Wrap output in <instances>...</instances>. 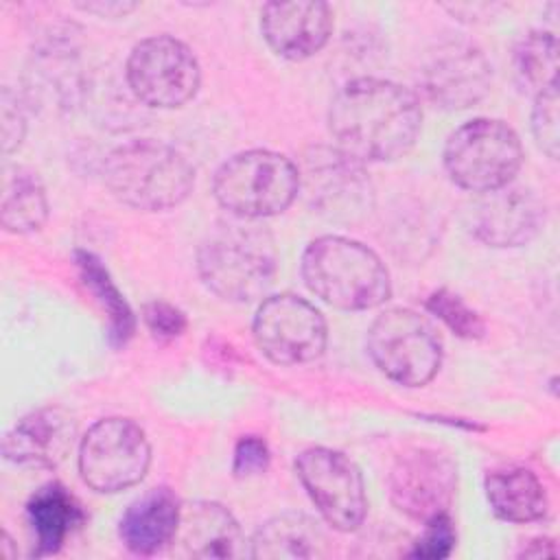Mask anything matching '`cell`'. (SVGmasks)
Returning <instances> with one entry per match:
<instances>
[{
  "label": "cell",
  "mask_w": 560,
  "mask_h": 560,
  "mask_svg": "<svg viewBox=\"0 0 560 560\" xmlns=\"http://www.w3.org/2000/svg\"><path fill=\"white\" fill-rule=\"evenodd\" d=\"M335 147L359 162L398 160L422 129L418 96L394 81L363 77L346 83L328 109Z\"/></svg>",
  "instance_id": "obj_1"
},
{
  "label": "cell",
  "mask_w": 560,
  "mask_h": 560,
  "mask_svg": "<svg viewBox=\"0 0 560 560\" xmlns=\"http://www.w3.org/2000/svg\"><path fill=\"white\" fill-rule=\"evenodd\" d=\"M278 252L273 236L256 221L217 223L197 249L201 282L221 300L254 302L276 278Z\"/></svg>",
  "instance_id": "obj_2"
},
{
  "label": "cell",
  "mask_w": 560,
  "mask_h": 560,
  "mask_svg": "<svg viewBox=\"0 0 560 560\" xmlns=\"http://www.w3.org/2000/svg\"><path fill=\"white\" fill-rule=\"evenodd\" d=\"M304 284L341 311H368L392 295V280L381 256L368 245L339 234L311 241L300 262Z\"/></svg>",
  "instance_id": "obj_3"
},
{
  "label": "cell",
  "mask_w": 560,
  "mask_h": 560,
  "mask_svg": "<svg viewBox=\"0 0 560 560\" xmlns=\"http://www.w3.org/2000/svg\"><path fill=\"white\" fill-rule=\"evenodd\" d=\"M103 179L125 206L160 212L179 206L190 195L195 168L179 149L162 140L140 138L122 142L107 153Z\"/></svg>",
  "instance_id": "obj_4"
},
{
  "label": "cell",
  "mask_w": 560,
  "mask_h": 560,
  "mask_svg": "<svg viewBox=\"0 0 560 560\" xmlns=\"http://www.w3.org/2000/svg\"><path fill=\"white\" fill-rule=\"evenodd\" d=\"M212 192L236 219L273 217L284 212L300 192L298 164L269 149L241 151L219 166Z\"/></svg>",
  "instance_id": "obj_5"
},
{
  "label": "cell",
  "mask_w": 560,
  "mask_h": 560,
  "mask_svg": "<svg viewBox=\"0 0 560 560\" xmlns=\"http://www.w3.org/2000/svg\"><path fill=\"white\" fill-rule=\"evenodd\" d=\"M442 160L453 184L481 195L514 179L523 164V147L508 122L475 118L446 138Z\"/></svg>",
  "instance_id": "obj_6"
},
{
  "label": "cell",
  "mask_w": 560,
  "mask_h": 560,
  "mask_svg": "<svg viewBox=\"0 0 560 560\" xmlns=\"http://www.w3.org/2000/svg\"><path fill=\"white\" fill-rule=\"evenodd\" d=\"M374 365L405 387L427 385L442 365V339L431 322L402 306L385 308L365 337Z\"/></svg>",
  "instance_id": "obj_7"
},
{
  "label": "cell",
  "mask_w": 560,
  "mask_h": 560,
  "mask_svg": "<svg viewBox=\"0 0 560 560\" xmlns=\"http://www.w3.org/2000/svg\"><path fill=\"white\" fill-rule=\"evenodd\" d=\"M300 192L308 208L328 221L354 223L374 208V186L363 162L335 144H313L302 153Z\"/></svg>",
  "instance_id": "obj_8"
},
{
  "label": "cell",
  "mask_w": 560,
  "mask_h": 560,
  "mask_svg": "<svg viewBox=\"0 0 560 560\" xmlns=\"http://www.w3.org/2000/svg\"><path fill=\"white\" fill-rule=\"evenodd\" d=\"M149 464V440L129 418H103L81 438L79 475L96 492L116 494L140 483Z\"/></svg>",
  "instance_id": "obj_9"
},
{
  "label": "cell",
  "mask_w": 560,
  "mask_h": 560,
  "mask_svg": "<svg viewBox=\"0 0 560 560\" xmlns=\"http://www.w3.org/2000/svg\"><path fill=\"white\" fill-rule=\"evenodd\" d=\"M127 83L140 103L173 109L197 94L201 70L195 52L184 42L171 35H153L131 48Z\"/></svg>",
  "instance_id": "obj_10"
},
{
  "label": "cell",
  "mask_w": 560,
  "mask_h": 560,
  "mask_svg": "<svg viewBox=\"0 0 560 560\" xmlns=\"http://www.w3.org/2000/svg\"><path fill=\"white\" fill-rule=\"evenodd\" d=\"M252 335L271 363L300 365L324 354L328 328L324 315L308 300L295 293H276L258 304Z\"/></svg>",
  "instance_id": "obj_11"
},
{
  "label": "cell",
  "mask_w": 560,
  "mask_h": 560,
  "mask_svg": "<svg viewBox=\"0 0 560 560\" xmlns=\"http://www.w3.org/2000/svg\"><path fill=\"white\" fill-rule=\"evenodd\" d=\"M295 472L324 521L337 532H354L368 512L361 470L341 451L313 446L298 455Z\"/></svg>",
  "instance_id": "obj_12"
},
{
  "label": "cell",
  "mask_w": 560,
  "mask_h": 560,
  "mask_svg": "<svg viewBox=\"0 0 560 560\" xmlns=\"http://www.w3.org/2000/svg\"><path fill=\"white\" fill-rule=\"evenodd\" d=\"M418 83L435 107L466 109L490 92L492 66L479 46L466 39H446L424 55Z\"/></svg>",
  "instance_id": "obj_13"
},
{
  "label": "cell",
  "mask_w": 560,
  "mask_h": 560,
  "mask_svg": "<svg viewBox=\"0 0 560 560\" xmlns=\"http://www.w3.org/2000/svg\"><path fill=\"white\" fill-rule=\"evenodd\" d=\"M457 490V466L444 451L418 446L402 453L389 472V499L413 521L448 514Z\"/></svg>",
  "instance_id": "obj_14"
},
{
  "label": "cell",
  "mask_w": 560,
  "mask_h": 560,
  "mask_svg": "<svg viewBox=\"0 0 560 560\" xmlns=\"http://www.w3.org/2000/svg\"><path fill=\"white\" fill-rule=\"evenodd\" d=\"M545 221V206L523 186H503L481 192L468 210V228L490 247H518L529 243Z\"/></svg>",
  "instance_id": "obj_15"
},
{
  "label": "cell",
  "mask_w": 560,
  "mask_h": 560,
  "mask_svg": "<svg viewBox=\"0 0 560 560\" xmlns=\"http://www.w3.org/2000/svg\"><path fill=\"white\" fill-rule=\"evenodd\" d=\"M260 31L276 55L302 61L319 52L328 42L332 13L326 2L317 0L267 2L260 11Z\"/></svg>",
  "instance_id": "obj_16"
},
{
  "label": "cell",
  "mask_w": 560,
  "mask_h": 560,
  "mask_svg": "<svg viewBox=\"0 0 560 560\" xmlns=\"http://www.w3.org/2000/svg\"><path fill=\"white\" fill-rule=\"evenodd\" d=\"M74 418L61 407H44L22 416L2 438L4 459L28 468H55L72 451Z\"/></svg>",
  "instance_id": "obj_17"
},
{
  "label": "cell",
  "mask_w": 560,
  "mask_h": 560,
  "mask_svg": "<svg viewBox=\"0 0 560 560\" xmlns=\"http://www.w3.org/2000/svg\"><path fill=\"white\" fill-rule=\"evenodd\" d=\"M171 549L179 558H238L245 553V540L232 512L214 501H195L184 505Z\"/></svg>",
  "instance_id": "obj_18"
},
{
  "label": "cell",
  "mask_w": 560,
  "mask_h": 560,
  "mask_svg": "<svg viewBox=\"0 0 560 560\" xmlns=\"http://www.w3.org/2000/svg\"><path fill=\"white\" fill-rule=\"evenodd\" d=\"M179 514L182 501L171 488H151L125 510L118 523V536L122 545L138 556L158 553L171 547Z\"/></svg>",
  "instance_id": "obj_19"
},
{
  "label": "cell",
  "mask_w": 560,
  "mask_h": 560,
  "mask_svg": "<svg viewBox=\"0 0 560 560\" xmlns=\"http://www.w3.org/2000/svg\"><path fill=\"white\" fill-rule=\"evenodd\" d=\"M326 534L317 521L302 512H284L262 523L252 538V558L308 560L326 556Z\"/></svg>",
  "instance_id": "obj_20"
},
{
  "label": "cell",
  "mask_w": 560,
  "mask_h": 560,
  "mask_svg": "<svg viewBox=\"0 0 560 560\" xmlns=\"http://www.w3.org/2000/svg\"><path fill=\"white\" fill-rule=\"evenodd\" d=\"M492 512L510 523H532L547 514L549 501L540 479L521 466L492 470L483 481Z\"/></svg>",
  "instance_id": "obj_21"
},
{
  "label": "cell",
  "mask_w": 560,
  "mask_h": 560,
  "mask_svg": "<svg viewBox=\"0 0 560 560\" xmlns=\"http://www.w3.org/2000/svg\"><path fill=\"white\" fill-rule=\"evenodd\" d=\"M26 518L35 536V556H50L83 521V512L61 483H46L28 499Z\"/></svg>",
  "instance_id": "obj_22"
},
{
  "label": "cell",
  "mask_w": 560,
  "mask_h": 560,
  "mask_svg": "<svg viewBox=\"0 0 560 560\" xmlns=\"http://www.w3.org/2000/svg\"><path fill=\"white\" fill-rule=\"evenodd\" d=\"M48 219V197L39 175L26 166H4L0 221L7 232L31 234Z\"/></svg>",
  "instance_id": "obj_23"
},
{
  "label": "cell",
  "mask_w": 560,
  "mask_h": 560,
  "mask_svg": "<svg viewBox=\"0 0 560 560\" xmlns=\"http://www.w3.org/2000/svg\"><path fill=\"white\" fill-rule=\"evenodd\" d=\"M74 262L81 273V280L96 295L98 304L103 306V311L109 317L107 337H109L112 346H125L133 332V313H131L129 304L125 302L122 293L118 291V287L109 278L107 269L101 265V260L94 254H90L85 249H77Z\"/></svg>",
  "instance_id": "obj_24"
},
{
  "label": "cell",
  "mask_w": 560,
  "mask_h": 560,
  "mask_svg": "<svg viewBox=\"0 0 560 560\" xmlns=\"http://www.w3.org/2000/svg\"><path fill=\"white\" fill-rule=\"evenodd\" d=\"M514 68L538 92L558 85V39L549 31L527 33L514 48Z\"/></svg>",
  "instance_id": "obj_25"
},
{
  "label": "cell",
  "mask_w": 560,
  "mask_h": 560,
  "mask_svg": "<svg viewBox=\"0 0 560 560\" xmlns=\"http://www.w3.org/2000/svg\"><path fill=\"white\" fill-rule=\"evenodd\" d=\"M427 308L440 317L455 335L464 339H479L483 335V319L472 311L457 293L448 289H438L427 298Z\"/></svg>",
  "instance_id": "obj_26"
},
{
  "label": "cell",
  "mask_w": 560,
  "mask_h": 560,
  "mask_svg": "<svg viewBox=\"0 0 560 560\" xmlns=\"http://www.w3.org/2000/svg\"><path fill=\"white\" fill-rule=\"evenodd\" d=\"M532 133L536 144L551 158H558L560 149V112H558V85H551L536 94L532 109Z\"/></svg>",
  "instance_id": "obj_27"
},
{
  "label": "cell",
  "mask_w": 560,
  "mask_h": 560,
  "mask_svg": "<svg viewBox=\"0 0 560 560\" xmlns=\"http://www.w3.org/2000/svg\"><path fill=\"white\" fill-rule=\"evenodd\" d=\"M455 545V529L448 514L424 523V534L416 542L411 556L416 558H446Z\"/></svg>",
  "instance_id": "obj_28"
},
{
  "label": "cell",
  "mask_w": 560,
  "mask_h": 560,
  "mask_svg": "<svg viewBox=\"0 0 560 560\" xmlns=\"http://www.w3.org/2000/svg\"><path fill=\"white\" fill-rule=\"evenodd\" d=\"M142 317L158 339H175L186 330V315L168 302H149Z\"/></svg>",
  "instance_id": "obj_29"
},
{
  "label": "cell",
  "mask_w": 560,
  "mask_h": 560,
  "mask_svg": "<svg viewBox=\"0 0 560 560\" xmlns=\"http://www.w3.org/2000/svg\"><path fill=\"white\" fill-rule=\"evenodd\" d=\"M269 466V448L265 440L256 435L241 438L234 448V464L232 470L236 477H252L265 472Z\"/></svg>",
  "instance_id": "obj_30"
},
{
  "label": "cell",
  "mask_w": 560,
  "mask_h": 560,
  "mask_svg": "<svg viewBox=\"0 0 560 560\" xmlns=\"http://www.w3.org/2000/svg\"><path fill=\"white\" fill-rule=\"evenodd\" d=\"M0 120H2V151L11 153L15 151L26 133V118L22 109L18 107V98L9 92V88L2 90V101H0Z\"/></svg>",
  "instance_id": "obj_31"
},
{
  "label": "cell",
  "mask_w": 560,
  "mask_h": 560,
  "mask_svg": "<svg viewBox=\"0 0 560 560\" xmlns=\"http://www.w3.org/2000/svg\"><path fill=\"white\" fill-rule=\"evenodd\" d=\"M79 9L88 11V13H96L101 18H122L127 13H131L138 4L136 2H127V0H114V2H79Z\"/></svg>",
  "instance_id": "obj_32"
},
{
  "label": "cell",
  "mask_w": 560,
  "mask_h": 560,
  "mask_svg": "<svg viewBox=\"0 0 560 560\" xmlns=\"http://www.w3.org/2000/svg\"><path fill=\"white\" fill-rule=\"evenodd\" d=\"M525 558H545V556H556V545L551 538H536L521 551Z\"/></svg>",
  "instance_id": "obj_33"
}]
</instances>
